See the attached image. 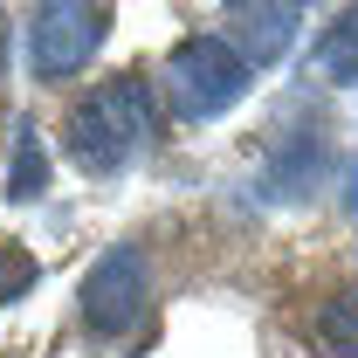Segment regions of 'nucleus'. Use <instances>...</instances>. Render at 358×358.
Segmentation results:
<instances>
[{"label":"nucleus","mask_w":358,"mask_h":358,"mask_svg":"<svg viewBox=\"0 0 358 358\" xmlns=\"http://www.w3.org/2000/svg\"><path fill=\"white\" fill-rule=\"evenodd\" d=\"M234 21H241V42L282 48L296 35V0H234Z\"/></svg>","instance_id":"obj_5"},{"label":"nucleus","mask_w":358,"mask_h":358,"mask_svg":"<svg viewBox=\"0 0 358 358\" xmlns=\"http://www.w3.org/2000/svg\"><path fill=\"white\" fill-rule=\"evenodd\" d=\"M317 338H324V352H331V358H358V282H352V289H338V296L317 310Z\"/></svg>","instance_id":"obj_6"},{"label":"nucleus","mask_w":358,"mask_h":358,"mask_svg":"<svg viewBox=\"0 0 358 358\" xmlns=\"http://www.w3.org/2000/svg\"><path fill=\"white\" fill-rule=\"evenodd\" d=\"M241 90H248V55L234 42H221V35H193L166 62V96H173L179 117H214Z\"/></svg>","instance_id":"obj_2"},{"label":"nucleus","mask_w":358,"mask_h":358,"mask_svg":"<svg viewBox=\"0 0 358 358\" xmlns=\"http://www.w3.org/2000/svg\"><path fill=\"white\" fill-rule=\"evenodd\" d=\"M103 42V7L96 0H42L35 14V76L42 83H62L76 76Z\"/></svg>","instance_id":"obj_4"},{"label":"nucleus","mask_w":358,"mask_h":358,"mask_svg":"<svg viewBox=\"0 0 358 358\" xmlns=\"http://www.w3.org/2000/svg\"><path fill=\"white\" fill-rule=\"evenodd\" d=\"M42 186H48V152H42L35 131H21V138H14V173H7V207L35 200Z\"/></svg>","instance_id":"obj_7"},{"label":"nucleus","mask_w":358,"mask_h":358,"mask_svg":"<svg viewBox=\"0 0 358 358\" xmlns=\"http://www.w3.org/2000/svg\"><path fill=\"white\" fill-rule=\"evenodd\" d=\"M352 200H358V179H352Z\"/></svg>","instance_id":"obj_11"},{"label":"nucleus","mask_w":358,"mask_h":358,"mask_svg":"<svg viewBox=\"0 0 358 358\" xmlns=\"http://www.w3.org/2000/svg\"><path fill=\"white\" fill-rule=\"evenodd\" d=\"M35 282H42L35 255H28L21 241H0V310H7V303H21V296H28Z\"/></svg>","instance_id":"obj_9"},{"label":"nucleus","mask_w":358,"mask_h":358,"mask_svg":"<svg viewBox=\"0 0 358 358\" xmlns=\"http://www.w3.org/2000/svg\"><path fill=\"white\" fill-rule=\"evenodd\" d=\"M76 310H83V324H90V331H103V338L131 331L138 317L152 310V268H145V255H138V248H110V255H96V268L83 275Z\"/></svg>","instance_id":"obj_3"},{"label":"nucleus","mask_w":358,"mask_h":358,"mask_svg":"<svg viewBox=\"0 0 358 358\" xmlns=\"http://www.w3.org/2000/svg\"><path fill=\"white\" fill-rule=\"evenodd\" d=\"M7 48H14V35H7V7H0V83H7Z\"/></svg>","instance_id":"obj_10"},{"label":"nucleus","mask_w":358,"mask_h":358,"mask_svg":"<svg viewBox=\"0 0 358 358\" xmlns=\"http://www.w3.org/2000/svg\"><path fill=\"white\" fill-rule=\"evenodd\" d=\"M324 42H331V48H324V69H331L338 83H352V76H358V0L331 21V35H324Z\"/></svg>","instance_id":"obj_8"},{"label":"nucleus","mask_w":358,"mask_h":358,"mask_svg":"<svg viewBox=\"0 0 358 358\" xmlns=\"http://www.w3.org/2000/svg\"><path fill=\"white\" fill-rule=\"evenodd\" d=\"M152 124V103H145V83L138 76H110L90 96L69 103V124H62V145L83 173H117L138 152V138Z\"/></svg>","instance_id":"obj_1"}]
</instances>
